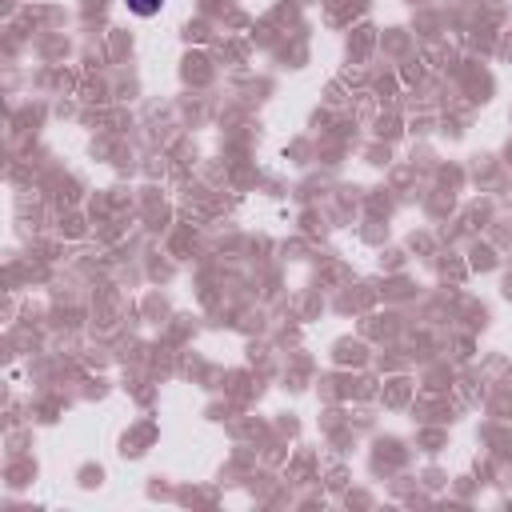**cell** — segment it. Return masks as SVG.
I'll use <instances>...</instances> for the list:
<instances>
[{"label": "cell", "mask_w": 512, "mask_h": 512, "mask_svg": "<svg viewBox=\"0 0 512 512\" xmlns=\"http://www.w3.org/2000/svg\"><path fill=\"white\" fill-rule=\"evenodd\" d=\"M124 4H128V12H136V16H156L164 0H124Z\"/></svg>", "instance_id": "obj_1"}]
</instances>
